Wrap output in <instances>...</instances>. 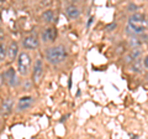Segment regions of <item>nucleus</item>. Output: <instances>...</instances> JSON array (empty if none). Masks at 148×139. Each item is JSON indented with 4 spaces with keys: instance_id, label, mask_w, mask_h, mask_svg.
I'll list each match as a JSON object with an SVG mask.
<instances>
[{
    "instance_id": "obj_1",
    "label": "nucleus",
    "mask_w": 148,
    "mask_h": 139,
    "mask_svg": "<svg viewBox=\"0 0 148 139\" xmlns=\"http://www.w3.org/2000/svg\"><path fill=\"white\" fill-rule=\"evenodd\" d=\"M46 60L52 63V65H59L66 61V58L68 56V51L67 49L62 45H57V46H52L46 50Z\"/></svg>"
},
{
    "instance_id": "obj_2",
    "label": "nucleus",
    "mask_w": 148,
    "mask_h": 139,
    "mask_svg": "<svg viewBox=\"0 0 148 139\" xmlns=\"http://www.w3.org/2000/svg\"><path fill=\"white\" fill-rule=\"evenodd\" d=\"M31 57L27 52H20L18 54V57H17V71L20 75L22 76H27L29 75V70L31 66Z\"/></svg>"
},
{
    "instance_id": "obj_3",
    "label": "nucleus",
    "mask_w": 148,
    "mask_h": 139,
    "mask_svg": "<svg viewBox=\"0 0 148 139\" xmlns=\"http://www.w3.org/2000/svg\"><path fill=\"white\" fill-rule=\"evenodd\" d=\"M45 75V68H43V62L42 60H36L35 61V66H34V72H32V80H34L35 83H38L42 81Z\"/></svg>"
},
{
    "instance_id": "obj_4",
    "label": "nucleus",
    "mask_w": 148,
    "mask_h": 139,
    "mask_svg": "<svg viewBox=\"0 0 148 139\" xmlns=\"http://www.w3.org/2000/svg\"><path fill=\"white\" fill-rule=\"evenodd\" d=\"M34 103H35V98L32 96H24L17 101L16 109L18 112H25V111L30 109L34 106Z\"/></svg>"
},
{
    "instance_id": "obj_5",
    "label": "nucleus",
    "mask_w": 148,
    "mask_h": 139,
    "mask_svg": "<svg viewBox=\"0 0 148 139\" xmlns=\"http://www.w3.org/2000/svg\"><path fill=\"white\" fill-rule=\"evenodd\" d=\"M128 22L132 25H136V26H141V27H146L148 26V21L146 19V15L142 13H133L128 19Z\"/></svg>"
},
{
    "instance_id": "obj_6",
    "label": "nucleus",
    "mask_w": 148,
    "mask_h": 139,
    "mask_svg": "<svg viewBox=\"0 0 148 139\" xmlns=\"http://www.w3.org/2000/svg\"><path fill=\"white\" fill-rule=\"evenodd\" d=\"M3 80L5 81L9 86L11 87H15L18 85V80H17V75H16V71L15 68L12 67H9L3 75Z\"/></svg>"
},
{
    "instance_id": "obj_7",
    "label": "nucleus",
    "mask_w": 148,
    "mask_h": 139,
    "mask_svg": "<svg viewBox=\"0 0 148 139\" xmlns=\"http://www.w3.org/2000/svg\"><path fill=\"white\" fill-rule=\"evenodd\" d=\"M38 45H40V41L36 35H29L22 40V46L26 50H35L38 47Z\"/></svg>"
},
{
    "instance_id": "obj_8",
    "label": "nucleus",
    "mask_w": 148,
    "mask_h": 139,
    "mask_svg": "<svg viewBox=\"0 0 148 139\" xmlns=\"http://www.w3.org/2000/svg\"><path fill=\"white\" fill-rule=\"evenodd\" d=\"M56 38H57V31H56L54 27H47L41 34V39H42L43 42H53Z\"/></svg>"
},
{
    "instance_id": "obj_9",
    "label": "nucleus",
    "mask_w": 148,
    "mask_h": 139,
    "mask_svg": "<svg viewBox=\"0 0 148 139\" xmlns=\"http://www.w3.org/2000/svg\"><path fill=\"white\" fill-rule=\"evenodd\" d=\"M12 108H14V99L11 97H9V98H5L3 101L1 106H0V111H1V113L4 115H9L12 113Z\"/></svg>"
},
{
    "instance_id": "obj_10",
    "label": "nucleus",
    "mask_w": 148,
    "mask_h": 139,
    "mask_svg": "<svg viewBox=\"0 0 148 139\" xmlns=\"http://www.w3.org/2000/svg\"><path fill=\"white\" fill-rule=\"evenodd\" d=\"M142 55V49H132L130 52L125 56V62L126 63H132L133 61H136V60L140 58V56Z\"/></svg>"
},
{
    "instance_id": "obj_11",
    "label": "nucleus",
    "mask_w": 148,
    "mask_h": 139,
    "mask_svg": "<svg viewBox=\"0 0 148 139\" xmlns=\"http://www.w3.org/2000/svg\"><path fill=\"white\" fill-rule=\"evenodd\" d=\"M145 31H146L145 27L136 26V25H132V24H130V22H127V26H126V34L131 35V36H138V35H142Z\"/></svg>"
},
{
    "instance_id": "obj_12",
    "label": "nucleus",
    "mask_w": 148,
    "mask_h": 139,
    "mask_svg": "<svg viewBox=\"0 0 148 139\" xmlns=\"http://www.w3.org/2000/svg\"><path fill=\"white\" fill-rule=\"evenodd\" d=\"M66 15L69 17L71 20H75L80 16V10L78 9L74 4H71L66 8Z\"/></svg>"
},
{
    "instance_id": "obj_13",
    "label": "nucleus",
    "mask_w": 148,
    "mask_h": 139,
    "mask_svg": "<svg viewBox=\"0 0 148 139\" xmlns=\"http://www.w3.org/2000/svg\"><path fill=\"white\" fill-rule=\"evenodd\" d=\"M8 56L11 61H15L16 57H18V45L16 41H11L8 49Z\"/></svg>"
},
{
    "instance_id": "obj_14",
    "label": "nucleus",
    "mask_w": 148,
    "mask_h": 139,
    "mask_svg": "<svg viewBox=\"0 0 148 139\" xmlns=\"http://www.w3.org/2000/svg\"><path fill=\"white\" fill-rule=\"evenodd\" d=\"M143 40H146V39L140 38V36H131L128 40V45L131 46L132 49H140L143 45V42H145Z\"/></svg>"
},
{
    "instance_id": "obj_15",
    "label": "nucleus",
    "mask_w": 148,
    "mask_h": 139,
    "mask_svg": "<svg viewBox=\"0 0 148 139\" xmlns=\"http://www.w3.org/2000/svg\"><path fill=\"white\" fill-rule=\"evenodd\" d=\"M143 67H145V65H143V60L138 58V60H136V61L132 62L131 71L135 72V73H142L143 72Z\"/></svg>"
},
{
    "instance_id": "obj_16",
    "label": "nucleus",
    "mask_w": 148,
    "mask_h": 139,
    "mask_svg": "<svg viewBox=\"0 0 148 139\" xmlns=\"http://www.w3.org/2000/svg\"><path fill=\"white\" fill-rule=\"evenodd\" d=\"M42 17H43V20L46 22H53L54 21V13H53V10H49L48 9V10L43 11Z\"/></svg>"
},
{
    "instance_id": "obj_17",
    "label": "nucleus",
    "mask_w": 148,
    "mask_h": 139,
    "mask_svg": "<svg viewBox=\"0 0 148 139\" xmlns=\"http://www.w3.org/2000/svg\"><path fill=\"white\" fill-rule=\"evenodd\" d=\"M8 56V50H5L3 45H0V62H4Z\"/></svg>"
},
{
    "instance_id": "obj_18",
    "label": "nucleus",
    "mask_w": 148,
    "mask_h": 139,
    "mask_svg": "<svg viewBox=\"0 0 148 139\" xmlns=\"http://www.w3.org/2000/svg\"><path fill=\"white\" fill-rule=\"evenodd\" d=\"M137 9H138V6L136 5V4H133V3H130L127 5V10L131 11L132 14H133V11H137Z\"/></svg>"
},
{
    "instance_id": "obj_19",
    "label": "nucleus",
    "mask_w": 148,
    "mask_h": 139,
    "mask_svg": "<svg viewBox=\"0 0 148 139\" xmlns=\"http://www.w3.org/2000/svg\"><path fill=\"white\" fill-rule=\"evenodd\" d=\"M116 26H117V24L116 22H112V24H109L108 26H106V31H112V30H115L116 29Z\"/></svg>"
},
{
    "instance_id": "obj_20",
    "label": "nucleus",
    "mask_w": 148,
    "mask_h": 139,
    "mask_svg": "<svg viewBox=\"0 0 148 139\" xmlns=\"http://www.w3.org/2000/svg\"><path fill=\"white\" fill-rule=\"evenodd\" d=\"M143 65H145V67H147V68H148V55L145 57V60H143Z\"/></svg>"
},
{
    "instance_id": "obj_21",
    "label": "nucleus",
    "mask_w": 148,
    "mask_h": 139,
    "mask_svg": "<svg viewBox=\"0 0 148 139\" xmlns=\"http://www.w3.org/2000/svg\"><path fill=\"white\" fill-rule=\"evenodd\" d=\"M92 20H94V17H90V19H89V21H88V24H86V26H90V24L92 22Z\"/></svg>"
},
{
    "instance_id": "obj_22",
    "label": "nucleus",
    "mask_w": 148,
    "mask_h": 139,
    "mask_svg": "<svg viewBox=\"0 0 148 139\" xmlns=\"http://www.w3.org/2000/svg\"><path fill=\"white\" fill-rule=\"evenodd\" d=\"M1 128H3V119L0 118V131H1Z\"/></svg>"
},
{
    "instance_id": "obj_23",
    "label": "nucleus",
    "mask_w": 148,
    "mask_h": 139,
    "mask_svg": "<svg viewBox=\"0 0 148 139\" xmlns=\"http://www.w3.org/2000/svg\"><path fill=\"white\" fill-rule=\"evenodd\" d=\"M1 85H3V77L0 76V86H1Z\"/></svg>"
},
{
    "instance_id": "obj_24",
    "label": "nucleus",
    "mask_w": 148,
    "mask_h": 139,
    "mask_svg": "<svg viewBox=\"0 0 148 139\" xmlns=\"http://www.w3.org/2000/svg\"><path fill=\"white\" fill-rule=\"evenodd\" d=\"M3 4H4V1L3 0H0V5H3Z\"/></svg>"
}]
</instances>
